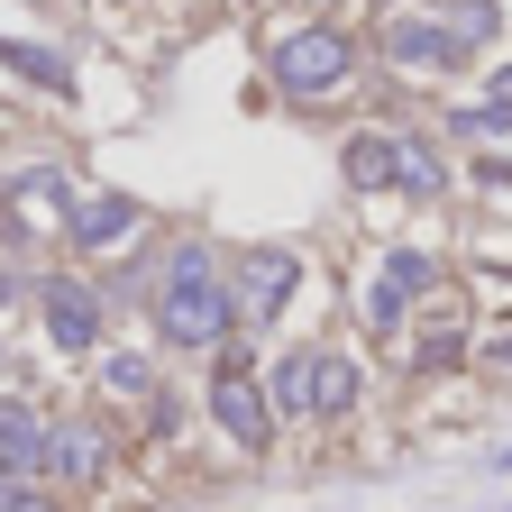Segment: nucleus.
<instances>
[{"instance_id": "7", "label": "nucleus", "mask_w": 512, "mask_h": 512, "mask_svg": "<svg viewBox=\"0 0 512 512\" xmlns=\"http://www.w3.org/2000/svg\"><path fill=\"white\" fill-rule=\"evenodd\" d=\"M430 284H439L430 256H421V247H394V256H384V275H375V293H366V330H394L403 302H412V293H430Z\"/></svg>"}, {"instance_id": "11", "label": "nucleus", "mask_w": 512, "mask_h": 512, "mask_svg": "<svg viewBox=\"0 0 512 512\" xmlns=\"http://www.w3.org/2000/svg\"><path fill=\"white\" fill-rule=\"evenodd\" d=\"M348 183L357 192H384V183H403V138H384V128H366V138H348Z\"/></svg>"}, {"instance_id": "16", "label": "nucleus", "mask_w": 512, "mask_h": 512, "mask_svg": "<svg viewBox=\"0 0 512 512\" xmlns=\"http://www.w3.org/2000/svg\"><path fill=\"white\" fill-rule=\"evenodd\" d=\"M0 64H10V74H28V83H46V92H64V83H74L55 55H37V46H10V37H0Z\"/></svg>"}, {"instance_id": "12", "label": "nucleus", "mask_w": 512, "mask_h": 512, "mask_svg": "<svg viewBox=\"0 0 512 512\" xmlns=\"http://www.w3.org/2000/svg\"><path fill=\"white\" fill-rule=\"evenodd\" d=\"M138 220H147V211L128 202V192H101V202H83V211H74V247H119Z\"/></svg>"}, {"instance_id": "10", "label": "nucleus", "mask_w": 512, "mask_h": 512, "mask_svg": "<svg viewBox=\"0 0 512 512\" xmlns=\"http://www.w3.org/2000/svg\"><path fill=\"white\" fill-rule=\"evenodd\" d=\"M101 458H110V448H101V430H92V421H64V430L46 439V476H64V485H92V476H101Z\"/></svg>"}, {"instance_id": "3", "label": "nucleus", "mask_w": 512, "mask_h": 512, "mask_svg": "<svg viewBox=\"0 0 512 512\" xmlns=\"http://www.w3.org/2000/svg\"><path fill=\"white\" fill-rule=\"evenodd\" d=\"M74 183H64L55 165H37V174H10L0 183V238H37V229H64L74 238Z\"/></svg>"}, {"instance_id": "19", "label": "nucleus", "mask_w": 512, "mask_h": 512, "mask_svg": "<svg viewBox=\"0 0 512 512\" xmlns=\"http://www.w3.org/2000/svg\"><path fill=\"white\" fill-rule=\"evenodd\" d=\"M0 512H55L37 476H0Z\"/></svg>"}, {"instance_id": "21", "label": "nucleus", "mask_w": 512, "mask_h": 512, "mask_svg": "<svg viewBox=\"0 0 512 512\" xmlns=\"http://www.w3.org/2000/svg\"><path fill=\"white\" fill-rule=\"evenodd\" d=\"M485 366H494V375H512V330H494V339H485Z\"/></svg>"}, {"instance_id": "1", "label": "nucleus", "mask_w": 512, "mask_h": 512, "mask_svg": "<svg viewBox=\"0 0 512 512\" xmlns=\"http://www.w3.org/2000/svg\"><path fill=\"white\" fill-rule=\"evenodd\" d=\"M156 330H165V348H220L238 330L229 266L211 247H174L165 256V275H156Z\"/></svg>"}, {"instance_id": "9", "label": "nucleus", "mask_w": 512, "mask_h": 512, "mask_svg": "<svg viewBox=\"0 0 512 512\" xmlns=\"http://www.w3.org/2000/svg\"><path fill=\"white\" fill-rule=\"evenodd\" d=\"M384 55L412 64V74H439V64H458L467 46H458V37H439V19H403V28H384Z\"/></svg>"}, {"instance_id": "15", "label": "nucleus", "mask_w": 512, "mask_h": 512, "mask_svg": "<svg viewBox=\"0 0 512 512\" xmlns=\"http://www.w3.org/2000/svg\"><path fill=\"white\" fill-rule=\"evenodd\" d=\"M448 128L458 138H512V101H467V110H448Z\"/></svg>"}, {"instance_id": "13", "label": "nucleus", "mask_w": 512, "mask_h": 512, "mask_svg": "<svg viewBox=\"0 0 512 512\" xmlns=\"http://www.w3.org/2000/svg\"><path fill=\"white\" fill-rule=\"evenodd\" d=\"M311 384H320V357H275V366H266V403L302 421V412H311Z\"/></svg>"}, {"instance_id": "14", "label": "nucleus", "mask_w": 512, "mask_h": 512, "mask_svg": "<svg viewBox=\"0 0 512 512\" xmlns=\"http://www.w3.org/2000/svg\"><path fill=\"white\" fill-rule=\"evenodd\" d=\"M311 412H320V421L357 412V357H320V384H311Z\"/></svg>"}, {"instance_id": "5", "label": "nucleus", "mask_w": 512, "mask_h": 512, "mask_svg": "<svg viewBox=\"0 0 512 512\" xmlns=\"http://www.w3.org/2000/svg\"><path fill=\"white\" fill-rule=\"evenodd\" d=\"M302 284L293 266V247H247L238 266H229V302H238V330H266V320L284 311V293Z\"/></svg>"}, {"instance_id": "6", "label": "nucleus", "mask_w": 512, "mask_h": 512, "mask_svg": "<svg viewBox=\"0 0 512 512\" xmlns=\"http://www.w3.org/2000/svg\"><path fill=\"white\" fill-rule=\"evenodd\" d=\"M37 311H46V339L64 348V357H83V348H101V293L92 284H37Z\"/></svg>"}, {"instance_id": "17", "label": "nucleus", "mask_w": 512, "mask_h": 512, "mask_svg": "<svg viewBox=\"0 0 512 512\" xmlns=\"http://www.w3.org/2000/svg\"><path fill=\"white\" fill-rule=\"evenodd\" d=\"M101 384L110 394H156V366L147 357H101Z\"/></svg>"}, {"instance_id": "8", "label": "nucleus", "mask_w": 512, "mask_h": 512, "mask_svg": "<svg viewBox=\"0 0 512 512\" xmlns=\"http://www.w3.org/2000/svg\"><path fill=\"white\" fill-rule=\"evenodd\" d=\"M46 439H55V430L10 394V403H0V476H37V467H46Z\"/></svg>"}, {"instance_id": "4", "label": "nucleus", "mask_w": 512, "mask_h": 512, "mask_svg": "<svg viewBox=\"0 0 512 512\" xmlns=\"http://www.w3.org/2000/svg\"><path fill=\"white\" fill-rule=\"evenodd\" d=\"M211 421L247 448V458H256V448H266L275 439V403H266V375H247L238 357H220L211 366Z\"/></svg>"}, {"instance_id": "22", "label": "nucleus", "mask_w": 512, "mask_h": 512, "mask_svg": "<svg viewBox=\"0 0 512 512\" xmlns=\"http://www.w3.org/2000/svg\"><path fill=\"white\" fill-rule=\"evenodd\" d=\"M503 476H512V458H503Z\"/></svg>"}, {"instance_id": "2", "label": "nucleus", "mask_w": 512, "mask_h": 512, "mask_svg": "<svg viewBox=\"0 0 512 512\" xmlns=\"http://www.w3.org/2000/svg\"><path fill=\"white\" fill-rule=\"evenodd\" d=\"M266 64H275V83H284L293 101H320V92H339V83L357 74V37H348V28H320V19H311V28H284Z\"/></svg>"}, {"instance_id": "20", "label": "nucleus", "mask_w": 512, "mask_h": 512, "mask_svg": "<svg viewBox=\"0 0 512 512\" xmlns=\"http://www.w3.org/2000/svg\"><path fill=\"white\" fill-rule=\"evenodd\" d=\"M403 192H421V202H430V192H439V165H430L421 147H403Z\"/></svg>"}, {"instance_id": "18", "label": "nucleus", "mask_w": 512, "mask_h": 512, "mask_svg": "<svg viewBox=\"0 0 512 512\" xmlns=\"http://www.w3.org/2000/svg\"><path fill=\"white\" fill-rule=\"evenodd\" d=\"M448 37H458V46H485L494 37V0H458V10H448Z\"/></svg>"}]
</instances>
